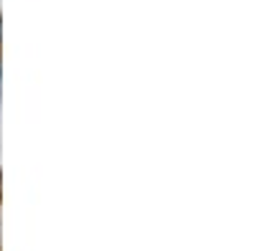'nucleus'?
Masks as SVG:
<instances>
[{
	"mask_svg": "<svg viewBox=\"0 0 253 251\" xmlns=\"http://www.w3.org/2000/svg\"><path fill=\"white\" fill-rule=\"evenodd\" d=\"M0 76H3V66H0Z\"/></svg>",
	"mask_w": 253,
	"mask_h": 251,
	"instance_id": "2",
	"label": "nucleus"
},
{
	"mask_svg": "<svg viewBox=\"0 0 253 251\" xmlns=\"http://www.w3.org/2000/svg\"><path fill=\"white\" fill-rule=\"evenodd\" d=\"M0 38H3V20H0Z\"/></svg>",
	"mask_w": 253,
	"mask_h": 251,
	"instance_id": "1",
	"label": "nucleus"
}]
</instances>
